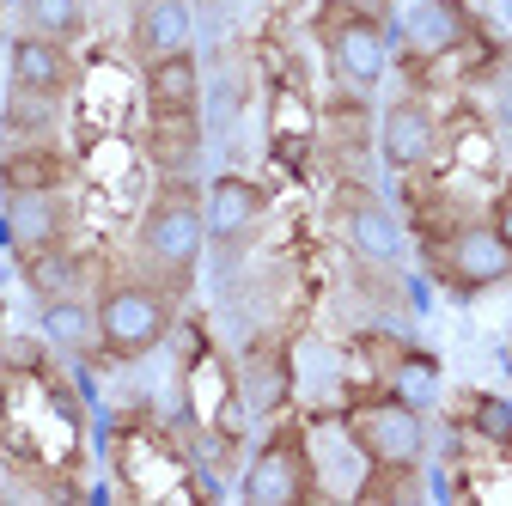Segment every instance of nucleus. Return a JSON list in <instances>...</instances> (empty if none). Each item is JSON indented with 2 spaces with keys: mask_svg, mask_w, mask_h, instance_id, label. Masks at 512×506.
<instances>
[{
  "mask_svg": "<svg viewBox=\"0 0 512 506\" xmlns=\"http://www.w3.org/2000/svg\"><path fill=\"white\" fill-rule=\"evenodd\" d=\"M141 92H147V110H153V116L202 110V61H196V49H177V55L141 61Z\"/></svg>",
  "mask_w": 512,
  "mask_h": 506,
  "instance_id": "4468645a",
  "label": "nucleus"
},
{
  "mask_svg": "<svg viewBox=\"0 0 512 506\" xmlns=\"http://www.w3.org/2000/svg\"><path fill=\"white\" fill-rule=\"evenodd\" d=\"M0 232H7L13 257H25V250H49V244H68V232H74L68 189H31V196H7Z\"/></svg>",
  "mask_w": 512,
  "mask_h": 506,
  "instance_id": "9d476101",
  "label": "nucleus"
},
{
  "mask_svg": "<svg viewBox=\"0 0 512 506\" xmlns=\"http://www.w3.org/2000/svg\"><path fill=\"white\" fill-rule=\"evenodd\" d=\"M336 226H342V244L354 250V263H366V269H397L403 250H409V232H403L397 208L384 196H372L366 183L336 189Z\"/></svg>",
  "mask_w": 512,
  "mask_h": 506,
  "instance_id": "0eeeda50",
  "label": "nucleus"
},
{
  "mask_svg": "<svg viewBox=\"0 0 512 506\" xmlns=\"http://www.w3.org/2000/svg\"><path fill=\"white\" fill-rule=\"evenodd\" d=\"M427 269L452 293L476 299V293H494V287L512 281V250L488 220H458L439 238H427Z\"/></svg>",
  "mask_w": 512,
  "mask_h": 506,
  "instance_id": "423d86ee",
  "label": "nucleus"
},
{
  "mask_svg": "<svg viewBox=\"0 0 512 506\" xmlns=\"http://www.w3.org/2000/svg\"><path fill=\"white\" fill-rule=\"evenodd\" d=\"M488 226L506 238V250H512V177L500 183V196H494V208H488Z\"/></svg>",
  "mask_w": 512,
  "mask_h": 506,
  "instance_id": "4be33fe9",
  "label": "nucleus"
},
{
  "mask_svg": "<svg viewBox=\"0 0 512 506\" xmlns=\"http://www.w3.org/2000/svg\"><path fill=\"white\" fill-rule=\"evenodd\" d=\"M439 147H445V129H439V116H433L427 98L403 92V98L384 104V116H378V159L391 165L397 177L427 171L439 159Z\"/></svg>",
  "mask_w": 512,
  "mask_h": 506,
  "instance_id": "1a4fd4ad",
  "label": "nucleus"
},
{
  "mask_svg": "<svg viewBox=\"0 0 512 506\" xmlns=\"http://www.w3.org/2000/svg\"><path fill=\"white\" fill-rule=\"evenodd\" d=\"M74 165L55 141H7L0 153V189L7 196H31V189H68Z\"/></svg>",
  "mask_w": 512,
  "mask_h": 506,
  "instance_id": "2eb2a0df",
  "label": "nucleus"
},
{
  "mask_svg": "<svg viewBox=\"0 0 512 506\" xmlns=\"http://www.w3.org/2000/svg\"><path fill=\"white\" fill-rule=\"evenodd\" d=\"M317 43H324L330 68L348 92H372L384 74H391V25L384 13L348 7V0H324L317 13Z\"/></svg>",
  "mask_w": 512,
  "mask_h": 506,
  "instance_id": "39448f33",
  "label": "nucleus"
},
{
  "mask_svg": "<svg viewBox=\"0 0 512 506\" xmlns=\"http://www.w3.org/2000/svg\"><path fill=\"white\" fill-rule=\"evenodd\" d=\"M238 500L244 506H305V500H317V458L305 446L299 421H275L263 433V446L250 452V464L238 476Z\"/></svg>",
  "mask_w": 512,
  "mask_h": 506,
  "instance_id": "20e7f679",
  "label": "nucleus"
},
{
  "mask_svg": "<svg viewBox=\"0 0 512 506\" xmlns=\"http://www.w3.org/2000/svg\"><path fill=\"white\" fill-rule=\"evenodd\" d=\"M128 49L141 61L196 49V19H189V0H135V19H128Z\"/></svg>",
  "mask_w": 512,
  "mask_h": 506,
  "instance_id": "ddd939ff",
  "label": "nucleus"
},
{
  "mask_svg": "<svg viewBox=\"0 0 512 506\" xmlns=\"http://www.w3.org/2000/svg\"><path fill=\"white\" fill-rule=\"evenodd\" d=\"M342 433L366 464H421L427 458V415L403 391H372L342 409Z\"/></svg>",
  "mask_w": 512,
  "mask_h": 506,
  "instance_id": "7ed1b4c3",
  "label": "nucleus"
},
{
  "mask_svg": "<svg viewBox=\"0 0 512 506\" xmlns=\"http://www.w3.org/2000/svg\"><path fill=\"white\" fill-rule=\"evenodd\" d=\"M37 330L49 348L61 354H92L98 348V305L86 293H61V299H37Z\"/></svg>",
  "mask_w": 512,
  "mask_h": 506,
  "instance_id": "dca6fc26",
  "label": "nucleus"
},
{
  "mask_svg": "<svg viewBox=\"0 0 512 506\" xmlns=\"http://www.w3.org/2000/svg\"><path fill=\"white\" fill-rule=\"evenodd\" d=\"M19 275L37 299H61V293H80L86 287V263L74 244H49V250H25L19 257Z\"/></svg>",
  "mask_w": 512,
  "mask_h": 506,
  "instance_id": "a211bd4d",
  "label": "nucleus"
},
{
  "mask_svg": "<svg viewBox=\"0 0 512 506\" xmlns=\"http://www.w3.org/2000/svg\"><path fill=\"white\" fill-rule=\"evenodd\" d=\"M80 80L74 68V49L68 43H49L37 31H19L13 37V55H7V86H25V92H49V98H68Z\"/></svg>",
  "mask_w": 512,
  "mask_h": 506,
  "instance_id": "f8f14e48",
  "label": "nucleus"
},
{
  "mask_svg": "<svg viewBox=\"0 0 512 506\" xmlns=\"http://www.w3.org/2000/svg\"><path fill=\"white\" fill-rule=\"evenodd\" d=\"M147 153L159 165V177H183L202 159V110H171L147 122Z\"/></svg>",
  "mask_w": 512,
  "mask_h": 506,
  "instance_id": "f3484780",
  "label": "nucleus"
},
{
  "mask_svg": "<svg viewBox=\"0 0 512 506\" xmlns=\"http://www.w3.org/2000/svg\"><path fill=\"white\" fill-rule=\"evenodd\" d=\"M202 250H208V214H202L196 171L159 177V189L141 208V226H135V263H141V275H153L159 287H171L183 299L189 281H196V269H202Z\"/></svg>",
  "mask_w": 512,
  "mask_h": 506,
  "instance_id": "f257e3e1",
  "label": "nucleus"
},
{
  "mask_svg": "<svg viewBox=\"0 0 512 506\" xmlns=\"http://www.w3.org/2000/svg\"><path fill=\"white\" fill-rule=\"evenodd\" d=\"M98 354L104 360H147L165 336H171V324H177V293L171 287H159L153 275H110L104 287H98Z\"/></svg>",
  "mask_w": 512,
  "mask_h": 506,
  "instance_id": "f03ea898",
  "label": "nucleus"
},
{
  "mask_svg": "<svg viewBox=\"0 0 512 506\" xmlns=\"http://www.w3.org/2000/svg\"><path fill=\"white\" fill-rule=\"evenodd\" d=\"M86 0H25V31L49 37V43H80L86 37Z\"/></svg>",
  "mask_w": 512,
  "mask_h": 506,
  "instance_id": "aec40b11",
  "label": "nucleus"
},
{
  "mask_svg": "<svg viewBox=\"0 0 512 506\" xmlns=\"http://www.w3.org/2000/svg\"><path fill=\"white\" fill-rule=\"evenodd\" d=\"M464 427L488 446H512V403L494 397V391H470L464 397Z\"/></svg>",
  "mask_w": 512,
  "mask_h": 506,
  "instance_id": "412c9836",
  "label": "nucleus"
},
{
  "mask_svg": "<svg viewBox=\"0 0 512 506\" xmlns=\"http://www.w3.org/2000/svg\"><path fill=\"white\" fill-rule=\"evenodd\" d=\"M202 214H208V250H220V263H238L269 220V189L244 171H226L202 189Z\"/></svg>",
  "mask_w": 512,
  "mask_h": 506,
  "instance_id": "6e6552de",
  "label": "nucleus"
},
{
  "mask_svg": "<svg viewBox=\"0 0 512 506\" xmlns=\"http://www.w3.org/2000/svg\"><path fill=\"white\" fill-rule=\"evenodd\" d=\"M55 122H61V98L7 86V110H0V129H7V141H55Z\"/></svg>",
  "mask_w": 512,
  "mask_h": 506,
  "instance_id": "6ab92c4d",
  "label": "nucleus"
},
{
  "mask_svg": "<svg viewBox=\"0 0 512 506\" xmlns=\"http://www.w3.org/2000/svg\"><path fill=\"white\" fill-rule=\"evenodd\" d=\"M348 7H366V13H384V19H391V7H397V0H348Z\"/></svg>",
  "mask_w": 512,
  "mask_h": 506,
  "instance_id": "5701e85b",
  "label": "nucleus"
},
{
  "mask_svg": "<svg viewBox=\"0 0 512 506\" xmlns=\"http://www.w3.org/2000/svg\"><path fill=\"white\" fill-rule=\"evenodd\" d=\"M470 37H476V13L464 0H421L403 19V43L415 61H445V55L470 49Z\"/></svg>",
  "mask_w": 512,
  "mask_h": 506,
  "instance_id": "9b49d317",
  "label": "nucleus"
}]
</instances>
